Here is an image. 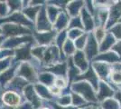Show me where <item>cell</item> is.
<instances>
[{
  "label": "cell",
  "mask_w": 121,
  "mask_h": 109,
  "mask_svg": "<svg viewBox=\"0 0 121 109\" xmlns=\"http://www.w3.org/2000/svg\"><path fill=\"white\" fill-rule=\"evenodd\" d=\"M3 100L5 101V104H7L8 105H16V104H18L19 101H20L19 96L13 92L5 93L3 96Z\"/></svg>",
  "instance_id": "obj_1"
},
{
  "label": "cell",
  "mask_w": 121,
  "mask_h": 109,
  "mask_svg": "<svg viewBox=\"0 0 121 109\" xmlns=\"http://www.w3.org/2000/svg\"><path fill=\"white\" fill-rule=\"evenodd\" d=\"M56 83H57V85H59V86H64V85H65L62 80H61V81H60V80H58Z\"/></svg>",
  "instance_id": "obj_2"
}]
</instances>
